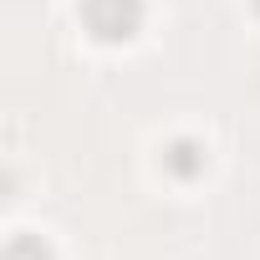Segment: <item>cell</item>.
I'll list each match as a JSON object with an SVG mask.
<instances>
[{"label": "cell", "mask_w": 260, "mask_h": 260, "mask_svg": "<svg viewBox=\"0 0 260 260\" xmlns=\"http://www.w3.org/2000/svg\"><path fill=\"white\" fill-rule=\"evenodd\" d=\"M82 21L97 41L117 46V41H133L143 26V0H82Z\"/></svg>", "instance_id": "cell-1"}, {"label": "cell", "mask_w": 260, "mask_h": 260, "mask_svg": "<svg viewBox=\"0 0 260 260\" xmlns=\"http://www.w3.org/2000/svg\"><path fill=\"white\" fill-rule=\"evenodd\" d=\"M204 164H209V158H204V148H199L194 138H174L169 153H164V169H169L179 184H194V179L204 174Z\"/></svg>", "instance_id": "cell-2"}, {"label": "cell", "mask_w": 260, "mask_h": 260, "mask_svg": "<svg viewBox=\"0 0 260 260\" xmlns=\"http://www.w3.org/2000/svg\"><path fill=\"white\" fill-rule=\"evenodd\" d=\"M6 260H51V250H46L41 235H16L6 245Z\"/></svg>", "instance_id": "cell-3"}, {"label": "cell", "mask_w": 260, "mask_h": 260, "mask_svg": "<svg viewBox=\"0 0 260 260\" xmlns=\"http://www.w3.org/2000/svg\"><path fill=\"white\" fill-rule=\"evenodd\" d=\"M255 16H260V0H255Z\"/></svg>", "instance_id": "cell-4"}]
</instances>
